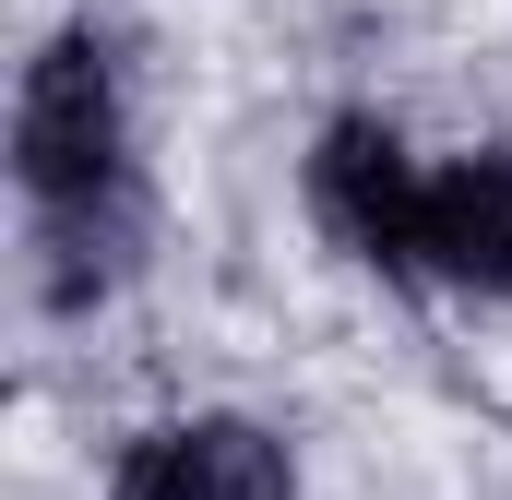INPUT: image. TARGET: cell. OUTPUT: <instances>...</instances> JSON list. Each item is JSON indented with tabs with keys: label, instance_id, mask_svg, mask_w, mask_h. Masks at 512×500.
Segmentation results:
<instances>
[{
	"label": "cell",
	"instance_id": "cell-1",
	"mask_svg": "<svg viewBox=\"0 0 512 500\" xmlns=\"http://www.w3.org/2000/svg\"><path fill=\"white\" fill-rule=\"evenodd\" d=\"M12 155H24V191L36 203L120 191V72H108L96 36H48L36 48L24 108H12Z\"/></svg>",
	"mask_w": 512,
	"mask_h": 500
},
{
	"label": "cell",
	"instance_id": "cell-2",
	"mask_svg": "<svg viewBox=\"0 0 512 500\" xmlns=\"http://www.w3.org/2000/svg\"><path fill=\"white\" fill-rule=\"evenodd\" d=\"M310 215L334 227V239L358 250V262H429V179L405 167V143L382 120H334L322 131V155H310Z\"/></svg>",
	"mask_w": 512,
	"mask_h": 500
},
{
	"label": "cell",
	"instance_id": "cell-3",
	"mask_svg": "<svg viewBox=\"0 0 512 500\" xmlns=\"http://www.w3.org/2000/svg\"><path fill=\"white\" fill-rule=\"evenodd\" d=\"M429 262L477 298L512 286V155H465L429 179Z\"/></svg>",
	"mask_w": 512,
	"mask_h": 500
},
{
	"label": "cell",
	"instance_id": "cell-4",
	"mask_svg": "<svg viewBox=\"0 0 512 500\" xmlns=\"http://www.w3.org/2000/svg\"><path fill=\"white\" fill-rule=\"evenodd\" d=\"M191 465H203V500H298L286 441H262L251 417H203L191 429Z\"/></svg>",
	"mask_w": 512,
	"mask_h": 500
},
{
	"label": "cell",
	"instance_id": "cell-5",
	"mask_svg": "<svg viewBox=\"0 0 512 500\" xmlns=\"http://www.w3.org/2000/svg\"><path fill=\"white\" fill-rule=\"evenodd\" d=\"M108 500H203V465H191V429H155V441H131Z\"/></svg>",
	"mask_w": 512,
	"mask_h": 500
}]
</instances>
